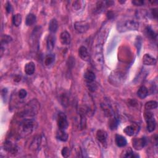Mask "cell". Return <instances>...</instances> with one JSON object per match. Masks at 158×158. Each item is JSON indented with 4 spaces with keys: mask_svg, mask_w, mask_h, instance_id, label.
I'll use <instances>...</instances> for the list:
<instances>
[{
    "mask_svg": "<svg viewBox=\"0 0 158 158\" xmlns=\"http://www.w3.org/2000/svg\"><path fill=\"white\" fill-rule=\"evenodd\" d=\"M108 31L103 27L97 35L94 44L93 49V65L98 71H101L104 65V56L103 53V45L107 38Z\"/></svg>",
    "mask_w": 158,
    "mask_h": 158,
    "instance_id": "obj_1",
    "label": "cell"
},
{
    "mask_svg": "<svg viewBox=\"0 0 158 158\" xmlns=\"http://www.w3.org/2000/svg\"><path fill=\"white\" fill-rule=\"evenodd\" d=\"M139 28V23L132 19L122 20L117 23V29L119 32L137 30Z\"/></svg>",
    "mask_w": 158,
    "mask_h": 158,
    "instance_id": "obj_2",
    "label": "cell"
},
{
    "mask_svg": "<svg viewBox=\"0 0 158 158\" xmlns=\"http://www.w3.org/2000/svg\"><path fill=\"white\" fill-rule=\"evenodd\" d=\"M40 108V106L38 101L35 99H33L26 105L22 112V115L23 116L28 117L35 116L38 114Z\"/></svg>",
    "mask_w": 158,
    "mask_h": 158,
    "instance_id": "obj_3",
    "label": "cell"
},
{
    "mask_svg": "<svg viewBox=\"0 0 158 158\" xmlns=\"http://www.w3.org/2000/svg\"><path fill=\"white\" fill-rule=\"evenodd\" d=\"M35 122L32 119H25L21 123V134L26 136L30 134L35 127Z\"/></svg>",
    "mask_w": 158,
    "mask_h": 158,
    "instance_id": "obj_4",
    "label": "cell"
},
{
    "mask_svg": "<svg viewBox=\"0 0 158 158\" xmlns=\"http://www.w3.org/2000/svg\"><path fill=\"white\" fill-rule=\"evenodd\" d=\"M144 117L147 123V130L150 132H153L154 131L156 127V122L154 118V115L153 112L150 111H147L145 112Z\"/></svg>",
    "mask_w": 158,
    "mask_h": 158,
    "instance_id": "obj_5",
    "label": "cell"
},
{
    "mask_svg": "<svg viewBox=\"0 0 158 158\" xmlns=\"http://www.w3.org/2000/svg\"><path fill=\"white\" fill-rule=\"evenodd\" d=\"M124 79V74L120 71H113L109 77V81L113 85H120Z\"/></svg>",
    "mask_w": 158,
    "mask_h": 158,
    "instance_id": "obj_6",
    "label": "cell"
},
{
    "mask_svg": "<svg viewBox=\"0 0 158 158\" xmlns=\"http://www.w3.org/2000/svg\"><path fill=\"white\" fill-rule=\"evenodd\" d=\"M57 123L59 129L62 130H66L69 124L67 119V117L64 113L60 112L58 114Z\"/></svg>",
    "mask_w": 158,
    "mask_h": 158,
    "instance_id": "obj_7",
    "label": "cell"
},
{
    "mask_svg": "<svg viewBox=\"0 0 158 158\" xmlns=\"http://www.w3.org/2000/svg\"><path fill=\"white\" fill-rule=\"evenodd\" d=\"M101 108L103 110L105 114L108 117H112L114 114V111L112 105L108 100L105 99L101 103Z\"/></svg>",
    "mask_w": 158,
    "mask_h": 158,
    "instance_id": "obj_8",
    "label": "cell"
},
{
    "mask_svg": "<svg viewBox=\"0 0 158 158\" xmlns=\"http://www.w3.org/2000/svg\"><path fill=\"white\" fill-rule=\"evenodd\" d=\"M74 27L77 32L84 33L89 30L90 25L85 21H78L74 24Z\"/></svg>",
    "mask_w": 158,
    "mask_h": 158,
    "instance_id": "obj_9",
    "label": "cell"
},
{
    "mask_svg": "<svg viewBox=\"0 0 158 158\" xmlns=\"http://www.w3.org/2000/svg\"><path fill=\"white\" fill-rule=\"evenodd\" d=\"M147 141L145 137L134 138L132 140V145L134 148L137 150H141L146 145Z\"/></svg>",
    "mask_w": 158,
    "mask_h": 158,
    "instance_id": "obj_10",
    "label": "cell"
},
{
    "mask_svg": "<svg viewBox=\"0 0 158 158\" xmlns=\"http://www.w3.org/2000/svg\"><path fill=\"white\" fill-rule=\"evenodd\" d=\"M114 4L113 1H99L96 4V8L95 10L98 13H100L102 11H104L107 7L110 6Z\"/></svg>",
    "mask_w": 158,
    "mask_h": 158,
    "instance_id": "obj_11",
    "label": "cell"
},
{
    "mask_svg": "<svg viewBox=\"0 0 158 158\" xmlns=\"http://www.w3.org/2000/svg\"><path fill=\"white\" fill-rule=\"evenodd\" d=\"M78 56L84 61H90V55L88 51L87 48L82 46L78 49Z\"/></svg>",
    "mask_w": 158,
    "mask_h": 158,
    "instance_id": "obj_12",
    "label": "cell"
},
{
    "mask_svg": "<svg viewBox=\"0 0 158 158\" xmlns=\"http://www.w3.org/2000/svg\"><path fill=\"white\" fill-rule=\"evenodd\" d=\"M60 40L63 45H68L71 41V35L67 31L63 32L60 35Z\"/></svg>",
    "mask_w": 158,
    "mask_h": 158,
    "instance_id": "obj_13",
    "label": "cell"
},
{
    "mask_svg": "<svg viewBox=\"0 0 158 158\" xmlns=\"http://www.w3.org/2000/svg\"><path fill=\"white\" fill-rule=\"evenodd\" d=\"M96 138H97L98 140L101 143L104 145L106 143L108 134L106 131L99 130L97 131V132H96Z\"/></svg>",
    "mask_w": 158,
    "mask_h": 158,
    "instance_id": "obj_14",
    "label": "cell"
},
{
    "mask_svg": "<svg viewBox=\"0 0 158 158\" xmlns=\"http://www.w3.org/2000/svg\"><path fill=\"white\" fill-rule=\"evenodd\" d=\"M4 150L11 154H16L17 153V147L10 141L6 142L4 145Z\"/></svg>",
    "mask_w": 158,
    "mask_h": 158,
    "instance_id": "obj_15",
    "label": "cell"
},
{
    "mask_svg": "<svg viewBox=\"0 0 158 158\" xmlns=\"http://www.w3.org/2000/svg\"><path fill=\"white\" fill-rule=\"evenodd\" d=\"M143 63L145 65L152 66L156 63V59L149 54H145L143 57Z\"/></svg>",
    "mask_w": 158,
    "mask_h": 158,
    "instance_id": "obj_16",
    "label": "cell"
},
{
    "mask_svg": "<svg viewBox=\"0 0 158 158\" xmlns=\"http://www.w3.org/2000/svg\"><path fill=\"white\" fill-rule=\"evenodd\" d=\"M55 43H56L55 37L52 34L49 35L48 37L47 40V47L48 51H51L54 49L55 46Z\"/></svg>",
    "mask_w": 158,
    "mask_h": 158,
    "instance_id": "obj_17",
    "label": "cell"
},
{
    "mask_svg": "<svg viewBox=\"0 0 158 158\" xmlns=\"http://www.w3.org/2000/svg\"><path fill=\"white\" fill-rule=\"evenodd\" d=\"M84 78L87 84L92 83L95 82V80L96 79V75L93 71H88L85 72L84 75Z\"/></svg>",
    "mask_w": 158,
    "mask_h": 158,
    "instance_id": "obj_18",
    "label": "cell"
},
{
    "mask_svg": "<svg viewBox=\"0 0 158 158\" xmlns=\"http://www.w3.org/2000/svg\"><path fill=\"white\" fill-rule=\"evenodd\" d=\"M24 71L28 75H32L35 71V65L33 62H30L25 64Z\"/></svg>",
    "mask_w": 158,
    "mask_h": 158,
    "instance_id": "obj_19",
    "label": "cell"
},
{
    "mask_svg": "<svg viewBox=\"0 0 158 158\" xmlns=\"http://www.w3.org/2000/svg\"><path fill=\"white\" fill-rule=\"evenodd\" d=\"M115 142L117 146L124 147L127 143L126 138L120 135H116L115 137Z\"/></svg>",
    "mask_w": 158,
    "mask_h": 158,
    "instance_id": "obj_20",
    "label": "cell"
},
{
    "mask_svg": "<svg viewBox=\"0 0 158 158\" xmlns=\"http://www.w3.org/2000/svg\"><path fill=\"white\" fill-rule=\"evenodd\" d=\"M137 95L140 99H145L148 95V89L145 86H142L137 92Z\"/></svg>",
    "mask_w": 158,
    "mask_h": 158,
    "instance_id": "obj_21",
    "label": "cell"
},
{
    "mask_svg": "<svg viewBox=\"0 0 158 158\" xmlns=\"http://www.w3.org/2000/svg\"><path fill=\"white\" fill-rule=\"evenodd\" d=\"M58 29V22L56 19H52L49 24V30L51 33H55Z\"/></svg>",
    "mask_w": 158,
    "mask_h": 158,
    "instance_id": "obj_22",
    "label": "cell"
},
{
    "mask_svg": "<svg viewBox=\"0 0 158 158\" xmlns=\"http://www.w3.org/2000/svg\"><path fill=\"white\" fill-rule=\"evenodd\" d=\"M119 123V119L117 116L116 115H114L113 116L111 117V119L109 121V127L111 130L116 129Z\"/></svg>",
    "mask_w": 158,
    "mask_h": 158,
    "instance_id": "obj_23",
    "label": "cell"
},
{
    "mask_svg": "<svg viewBox=\"0 0 158 158\" xmlns=\"http://www.w3.org/2000/svg\"><path fill=\"white\" fill-rule=\"evenodd\" d=\"M56 138L60 141L66 142L68 139V134L66 132L65 130L59 129L56 134Z\"/></svg>",
    "mask_w": 158,
    "mask_h": 158,
    "instance_id": "obj_24",
    "label": "cell"
},
{
    "mask_svg": "<svg viewBox=\"0 0 158 158\" xmlns=\"http://www.w3.org/2000/svg\"><path fill=\"white\" fill-rule=\"evenodd\" d=\"M37 17L33 14H29L26 17L25 24L27 26H32L36 22Z\"/></svg>",
    "mask_w": 158,
    "mask_h": 158,
    "instance_id": "obj_25",
    "label": "cell"
},
{
    "mask_svg": "<svg viewBox=\"0 0 158 158\" xmlns=\"http://www.w3.org/2000/svg\"><path fill=\"white\" fill-rule=\"evenodd\" d=\"M146 34L147 36L152 40H156L157 39V33L153 30V29L148 26L146 28Z\"/></svg>",
    "mask_w": 158,
    "mask_h": 158,
    "instance_id": "obj_26",
    "label": "cell"
},
{
    "mask_svg": "<svg viewBox=\"0 0 158 158\" xmlns=\"http://www.w3.org/2000/svg\"><path fill=\"white\" fill-rule=\"evenodd\" d=\"M41 138L40 136H38L33 139L30 146L34 150H38L41 145Z\"/></svg>",
    "mask_w": 158,
    "mask_h": 158,
    "instance_id": "obj_27",
    "label": "cell"
},
{
    "mask_svg": "<svg viewBox=\"0 0 158 158\" xmlns=\"http://www.w3.org/2000/svg\"><path fill=\"white\" fill-rule=\"evenodd\" d=\"M55 60V55L52 53H49L45 57V64L47 66H51L54 63Z\"/></svg>",
    "mask_w": 158,
    "mask_h": 158,
    "instance_id": "obj_28",
    "label": "cell"
},
{
    "mask_svg": "<svg viewBox=\"0 0 158 158\" xmlns=\"http://www.w3.org/2000/svg\"><path fill=\"white\" fill-rule=\"evenodd\" d=\"M136 131V128L134 126H128L126 127L124 130V132L128 136H133Z\"/></svg>",
    "mask_w": 158,
    "mask_h": 158,
    "instance_id": "obj_29",
    "label": "cell"
},
{
    "mask_svg": "<svg viewBox=\"0 0 158 158\" xmlns=\"http://www.w3.org/2000/svg\"><path fill=\"white\" fill-rule=\"evenodd\" d=\"M13 24L16 26V27H18L22 22V16L20 14H16L13 16Z\"/></svg>",
    "mask_w": 158,
    "mask_h": 158,
    "instance_id": "obj_30",
    "label": "cell"
},
{
    "mask_svg": "<svg viewBox=\"0 0 158 158\" xmlns=\"http://www.w3.org/2000/svg\"><path fill=\"white\" fill-rule=\"evenodd\" d=\"M157 107V103L155 101H150L145 104V109L147 111H150L156 109Z\"/></svg>",
    "mask_w": 158,
    "mask_h": 158,
    "instance_id": "obj_31",
    "label": "cell"
},
{
    "mask_svg": "<svg viewBox=\"0 0 158 158\" xmlns=\"http://www.w3.org/2000/svg\"><path fill=\"white\" fill-rule=\"evenodd\" d=\"M124 157H131V158H136V157H139V155L137 154V153H134L132 150H131L130 148H128V150L126 151L125 154L124 155Z\"/></svg>",
    "mask_w": 158,
    "mask_h": 158,
    "instance_id": "obj_32",
    "label": "cell"
},
{
    "mask_svg": "<svg viewBox=\"0 0 158 158\" xmlns=\"http://www.w3.org/2000/svg\"><path fill=\"white\" fill-rule=\"evenodd\" d=\"M13 40L11 37L7 35H4L1 37V45H6V44L10 43Z\"/></svg>",
    "mask_w": 158,
    "mask_h": 158,
    "instance_id": "obj_33",
    "label": "cell"
},
{
    "mask_svg": "<svg viewBox=\"0 0 158 158\" xmlns=\"http://www.w3.org/2000/svg\"><path fill=\"white\" fill-rule=\"evenodd\" d=\"M83 2L81 1H75L72 3V8L75 11H79L82 7V3Z\"/></svg>",
    "mask_w": 158,
    "mask_h": 158,
    "instance_id": "obj_34",
    "label": "cell"
},
{
    "mask_svg": "<svg viewBox=\"0 0 158 158\" xmlns=\"http://www.w3.org/2000/svg\"><path fill=\"white\" fill-rule=\"evenodd\" d=\"M61 154H62V156L64 157H69L70 154H71V151H70L69 148L64 147L63 148L62 151H61Z\"/></svg>",
    "mask_w": 158,
    "mask_h": 158,
    "instance_id": "obj_35",
    "label": "cell"
},
{
    "mask_svg": "<svg viewBox=\"0 0 158 158\" xmlns=\"http://www.w3.org/2000/svg\"><path fill=\"white\" fill-rule=\"evenodd\" d=\"M61 103H62V104L64 105V106H66L69 103V98L66 95L64 94L63 96H61Z\"/></svg>",
    "mask_w": 158,
    "mask_h": 158,
    "instance_id": "obj_36",
    "label": "cell"
},
{
    "mask_svg": "<svg viewBox=\"0 0 158 158\" xmlns=\"http://www.w3.org/2000/svg\"><path fill=\"white\" fill-rule=\"evenodd\" d=\"M18 95H19V97L21 99H24L26 97V96H27V92L25 89H21V90H19L18 93Z\"/></svg>",
    "mask_w": 158,
    "mask_h": 158,
    "instance_id": "obj_37",
    "label": "cell"
},
{
    "mask_svg": "<svg viewBox=\"0 0 158 158\" xmlns=\"http://www.w3.org/2000/svg\"><path fill=\"white\" fill-rule=\"evenodd\" d=\"M5 9H6V11L7 13H11L13 11V6L11 5V4L7 1L6 3L5 4Z\"/></svg>",
    "mask_w": 158,
    "mask_h": 158,
    "instance_id": "obj_38",
    "label": "cell"
},
{
    "mask_svg": "<svg viewBox=\"0 0 158 158\" xmlns=\"http://www.w3.org/2000/svg\"><path fill=\"white\" fill-rule=\"evenodd\" d=\"M142 39L141 38L138 37V39H137L136 40V43H135V45L137 48L138 51H140V48L142 47Z\"/></svg>",
    "mask_w": 158,
    "mask_h": 158,
    "instance_id": "obj_39",
    "label": "cell"
},
{
    "mask_svg": "<svg viewBox=\"0 0 158 158\" xmlns=\"http://www.w3.org/2000/svg\"><path fill=\"white\" fill-rule=\"evenodd\" d=\"M133 4L135 6H141L144 4V1H142V0H134V1H131Z\"/></svg>",
    "mask_w": 158,
    "mask_h": 158,
    "instance_id": "obj_40",
    "label": "cell"
},
{
    "mask_svg": "<svg viewBox=\"0 0 158 158\" xmlns=\"http://www.w3.org/2000/svg\"><path fill=\"white\" fill-rule=\"evenodd\" d=\"M107 17L109 19H111L112 18H114V13L112 11H109L107 13Z\"/></svg>",
    "mask_w": 158,
    "mask_h": 158,
    "instance_id": "obj_41",
    "label": "cell"
},
{
    "mask_svg": "<svg viewBox=\"0 0 158 158\" xmlns=\"http://www.w3.org/2000/svg\"><path fill=\"white\" fill-rule=\"evenodd\" d=\"M151 14H152V15H153V17H154L155 18H157V14H158L157 9H153L152 11H151Z\"/></svg>",
    "mask_w": 158,
    "mask_h": 158,
    "instance_id": "obj_42",
    "label": "cell"
}]
</instances>
